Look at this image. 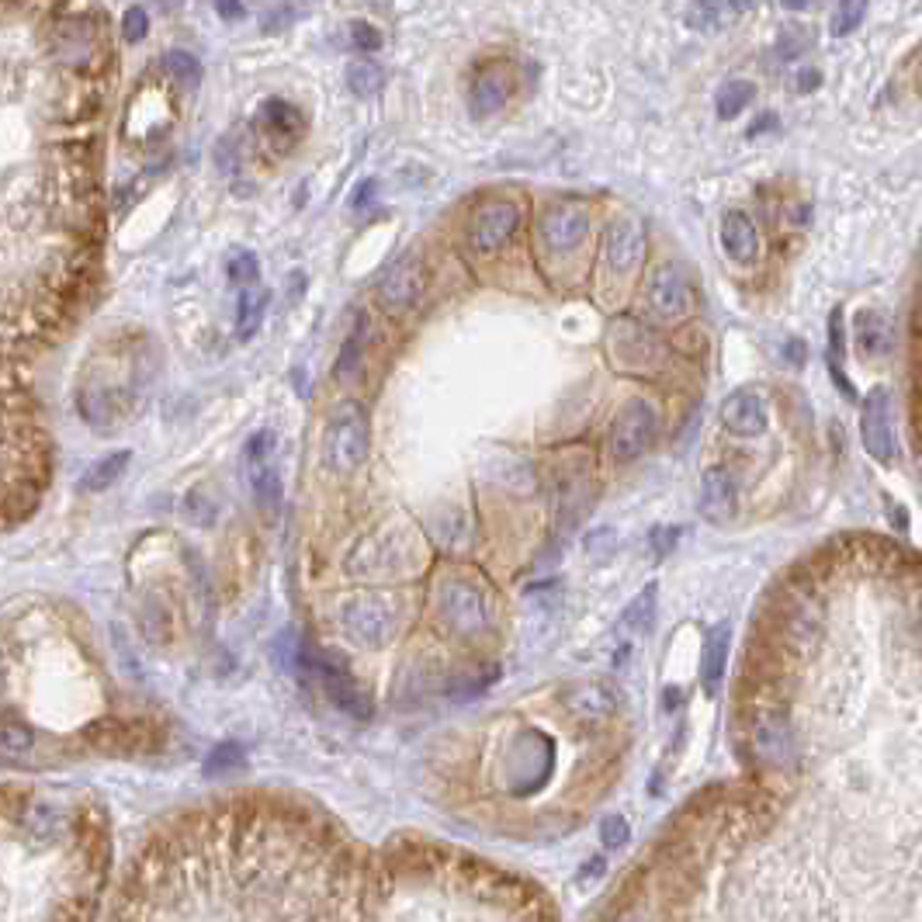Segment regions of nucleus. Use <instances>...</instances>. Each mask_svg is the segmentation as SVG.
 Listing matches in <instances>:
<instances>
[{
  "label": "nucleus",
  "instance_id": "nucleus-27",
  "mask_svg": "<svg viewBox=\"0 0 922 922\" xmlns=\"http://www.w3.org/2000/svg\"><path fill=\"white\" fill-rule=\"evenodd\" d=\"M160 66H163V73H170V77L181 80V84L195 87L198 80H202V63H198L195 52L174 49V52H167V56L160 59Z\"/></svg>",
  "mask_w": 922,
  "mask_h": 922
},
{
  "label": "nucleus",
  "instance_id": "nucleus-2",
  "mask_svg": "<svg viewBox=\"0 0 922 922\" xmlns=\"http://www.w3.org/2000/svg\"><path fill=\"white\" fill-rule=\"evenodd\" d=\"M437 614L458 638H479L489 631V607L475 583L448 576L437 586Z\"/></svg>",
  "mask_w": 922,
  "mask_h": 922
},
{
  "label": "nucleus",
  "instance_id": "nucleus-11",
  "mask_svg": "<svg viewBox=\"0 0 922 922\" xmlns=\"http://www.w3.org/2000/svg\"><path fill=\"white\" fill-rule=\"evenodd\" d=\"M517 226H520V205L510 202V198H496V202L482 205L475 212L472 247L482 250V254H493V250H500L517 233Z\"/></svg>",
  "mask_w": 922,
  "mask_h": 922
},
{
  "label": "nucleus",
  "instance_id": "nucleus-8",
  "mask_svg": "<svg viewBox=\"0 0 922 922\" xmlns=\"http://www.w3.org/2000/svg\"><path fill=\"white\" fill-rule=\"evenodd\" d=\"M721 427L732 437H763L770 427V406L760 389H735L721 403Z\"/></svg>",
  "mask_w": 922,
  "mask_h": 922
},
{
  "label": "nucleus",
  "instance_id": "nucleus-15",
  "mask_svg": "<svg viewBox=\"0 0 922 922\" xmlns=\"http://www.w3.org/2000/svg\"><path fill=\"white\" fill-rule=\"evenodd\" d=\"M853 347L864 361H884L891 354V323L884 312L860 309L853 319Z\"/></svg>",
  "mask_w": 922,
  "mask_h": 922
},
{
  "label": "nucleus",
  "instance_id": "nucleus-32",
  "mask_svg": "<svg viewBox=\"0 0 922 922\" xmlns=\"http://www.w3.org/2000/svg\"><path fill=\"white\" fill-rule=\"evenodd\" d=\"M274 448H278V437H274V430H257V434L247 441L243 461H247V465H254V461H271Z\"/></svg>",
  "mask_w": 922,
  "mask_h": 922
},
{
  "label": "nucleus",
  "instance_id": "nucleus-20",
  "mask_svg": "<svg viewBox=\"0 0 922 922\" xmlns=\"http://www.w3.org/2000/svg\"><path fill=\"white\" fill-rule=\"evenodd\" d=\"M247 479H250L254 496H257V507L260 510H278L281 475H278V468H274V461H254V465H247Z\"/></svg>",
  "mask_w": 922,
  "mask_h": 922
},
{
  "label": "nucleus",
  "instance_id": "nucleus-23",
  "mask_svg": "<svg viewBox=\"0 0 922 922\" xmlns=\"http://www.w3.org/2000/svg\"><path fill=\"white\" fill-rule=\"evenodd\" d=\"M260 125H264L271 136L295 139L302 132V111L288 101H267L264 108H260Z\"/></svg>",
  "mask_w": 922,
  "mask_h": 922
},
{
  "label": "nucleus",
  "instance_id": "nucleus-1",
  "mask_svg": "<svg viewBox=\"0 0 922 922\" xmlns=\"http://www.w3.org/2000/svg\"><path fill=\"white\" fill-rule=\"evenodd\" d=\"M368 444H371V427H368V413L361 403L347 399L340 403L330 416V427H326V455L330 465L337 472H354L364 458H368Z\"/></svg>",
  "mask_w": 922,
  "mask_h": 922
},
{
  "label": "nucleus",
  "instance_id": "nucleus-3",
  "mask_svg": "<svg viewBox=\"0 0 922 922\" xmlns=\"http://www.w3.org/2000/svg\"><path fill=\"white\" fill-rule=\"evenodd\" d=\"M860 441L864 451L881 465H898L902 451H898L895 437V416H891V389L874 385L860 403Z\"/></svg>",
  "mask_w": 922,
  "mask_h": 922
},
{
  "label": "nucleus",
  "instance_id": "nucleus-22",
  "mask_svg": "<svg viewBox=\"0 0 922 922\" xmlns=\"http://www.w3.org/2000/svg\"><path fill=\"white\" fill-rule=\"evenodd\" d=\"M267 299H271V295H267L264 288H243L240 306H236V337L240 340H250L260 330L264 312H267Z\"/></svg>",
  "mask_w": 922,
  "mask_h": 922
},
{
  "label": "nucleus",
  "instance_id": "nucleus-4",
  "mask_svg": "<svg viewBox=\"0 0 922 922\" xmlns=\"http://www.w3.org/2000/svg\"><path fill=\"white\" fill-rule=\"evenodd\" d=\"M340 624H344L347 638L358 642L361 649H382V645L396 635V611L389 607V600L361 593V597L344 604Z\"/></svg>",
  "mask_w": 922,
  "mask_h": 922
},
{
  "label": "nucleus",
  "instance_id": "nucleus-39",
  "mask_svg": "<svg viewBox=\"0 0 922 922\" xmlns=\"http://www.w3.org/2000/svg\"><path fill=\"white\" fill-rule=\"evenodd\" d=\"M285 21H295V7L278 4L274 11L264 14V32H278V28H285Z\"/></svg>",
  "mask_w": 922,
  "mask_h": 922
},
{
  "label": "nucleus",
  "instance_id": "nucleus-13",
  "mask_svg": "<svg viewBox=\"0 0 922 922\" xmlns=\"http://www.w3.org/2000/svg\"><path fill=\"white\" fill-rule=\"evenodd\" d=\"M721 247L735 264L749 267L760 260V229H756L753 215L732 208V212L721 215Z\"/></svg>",
  "mask_w": 922,
  "mask_h": 922
},
{
  "label": "nucleus",
  "instance_id": "nucleus-37",
  "mask_svg": "<svg viewBox=\"0 0 922 922\" xmlns=\"http://www.w3.org/2000/svg\"><path fill=\"white\" fill-rule=\"evenodd\" d=\"M240 760H243L240 746H233V742H226V746H219L212 756H208V773H215V770H226V767H233V763H240Z\"/></svg>",
  "mask_w": 922,
  "mask_h": 922
},
{
  "label": "nucleus",
  "instance_id": "nucleus-31",
  "mask_svg": "<svg viewBox=\"0 0 922 922\" xmlns=\"http://www.w3.org/2000/svg\"><path fill=\"white\" fill-rule=\"evenodd\" d=\"M361 351H364V330L351 333V337L344 340V347H340V358H337V378H351L354 371H358L361 364Z\"/></svg>",
  "mask_w": 922,
  "mask_h": 922
},
{
  "label": "nucleus",
  "instance_id": "nucleus-41",
  "mask_svg": "<svg viewBox=\"0 0 922 922\" xmlns=\"http://www.w3.org/2000/svg\"><path fill=\"white\" fill-rule=\"evenodd\" d=\"M819 84H822V73L819 70H801L798 73V94H812V91H819Z\"/></svg>",
  "mask_w": 922,
  "mask_h": 922
},
{
  "label": "nucleus",
  "instance_id": "nucleus-30",
  "mask_svg": "<svg viewBox=\"0 0 922 922\" xmlns=\"http://www.w3.org/2000/svg\"><path fill=\"white\" fill-rule=\"evenodd\" d=\"M32 749V728L21 725V721L7 718L4 721V756L7 760H14V756L28 753Z\"/></svg>",
  "mask_w": 922,
  "mask_h": 922
},
{
  "label": "nucleus",
  "instance_id": "nucleus-45",
  "mask_svg": "<svg viewBox=\"0 0 922 922\" xmlns=\"http://www.w3.org/2000/svg\"><path fill=\"white\" fill-rule=\"evenodd\" d=\"M770 125H777V118H773V115H763L760 122H753V125H749V136H760V132H763V129H770Z\"/></svg>",
  "mask_w": 922,
  "mask_h": 922
},
{
  "label": "nucleus",
  "instance_id": "nucleus-29",
  "mask_svg": "<svg viewBox=\"0 0 922 922\" xmlns=\"http://www.w3.org/2000/svg\"><path fill=\"white\" fill-rule=\"evenodd\" d=\"M226 274H229V281H233V285L254 288V281H257V274H260L257 254H254V250H240V254H233V257H229V264H226Z\"/></svg>",
  "mask_w": 922,
  "mask_h": 922
},
{
  "label": "nucleus",
  "instance_id": "nucleus-25",
  "mask_svg": "<svg viewBox=\"0 0 922 922\" xmlns=\"http://www.w3.org/2000/svg\"><path fill=\"white\" fill-rule=\"evenodd\" d=\"M753 98H756V87H753V80H725V84L718 87V94H715V108H718V118H739L742 111L753 104Z\"/></svg>",
  "mask_w": 922,
  "mask_h": 922
},
{
  "label": "nucleus",
  "instance_id": "nucleus-12",
  "mask_svg": "<svg viewBox=\"0 0 922 922\" xmlns=\"http://www.w3.org/2000/svg\"><path fill=\"white\" fill-rule=\"evenodd\" d=\"M645 254V229L631 215H617L611 226L604 229V260L614 274H628L638 267Z\"/></svg>",
  "mask_w": 922,
  "mask_h": 922
},
{
  "label": "nucleus",
  "instance_id": "nucleus-10",
  "mask_svg": "<svg viewBox=\"0 0 922 922\" xmlns=\"http://www.w3.org/2000/svg\"><path fill=\"white\" fill-rule=\"evenodd\" d=\"M590 233V215L579 205H552L545 215L538 219V236L545 243V250L552 254H569Z\"/></svg>",
  "mask_w": 922,
  "mask_h": 922
},
{
  "label": "nucleus",
  "instance_id": "nucleus-35",
  "mask_svg": "<svg viewBox=\"0 0 922 922\" xmlns=\"http://www.w3.org/2000/svg\"><path fill=\"white\" fill-rule=\"evenodd\" d=\"M351 42L358 52H375L382 49V32H378L371 21H354L351 25Z\"/></svg>",
  "mask_w": 922,
  "mask_h": 922
},
{
  "label": "nucleus",
  "instance_id": "nucleus-46",
  "mask_svg": "<svg viewBox=\"0 0 922 922\" xmlns=\"http://www.w3.org/2000/svg\"><path fill=\"white\" fill-rule=\"evenodd\" d=\"M919 631H922V611H919Z\"/></svg>",
  "mask_w": 922,
  "mask_h": 922
},
{
  "label": "nucleus",
  "instance_id": "nucleus-9",
  "mask_svg": "<svg viewBox=\"0 0 922 922\" xmlns=\"http://www.w3.org/2000/svg\"><path fill=\"white\" fill-rule=\"evenodd\" d=\"M704 520L728 524L739 513V479L728 465H708L701 475V500H697Z\"/></svg>",
  "mask_w": 922,
  "mask_h": 922
},
{
  "label": "nucleus",
  "instance_id": "nucleus-33",
  "mask_svg": "<svg viewBox=\"0 0 922 922\" xmlns=\"http://www.w3.org/2000/svg\"><path fill=\"white\" fill-rule=\"evenodd\" d=\"M680 538H683V531L676 524H666V527H652V534H649V548H652V555L656 559H666L669 552H676V545H680Z\"/></svg>",
  "mask_w": 922,
  "mask_h": 922
},
{
  "label": "nucleus",
  "instance_id": "nucleus-42",
  "mask_svg": "<svg viewBox=\"0 0 922 922\" xmlns=\"http://www.w3.org/2000/svg\"><path fill=\"white\" fill-rule=\"evenodd\" d=\"M215 14L226 21H240V18H247V7L233 4V0H219V4H215Z\"/></svg>",
  "mask_w": 922,
  "mask_h": 922
},
{
  "label": "nucleus",
  "instance_id": "nucleus-5",
  "mask_svg": "<svg viewBox=\"0 0 922 922\" xmlns=\"http://www.w3.org/2000/svg\"><path fill=\"white\" fill-rule=\"evenodd\" d=\"M656 427H659L656 406L649 399H628L614 420L611 455L617 461H635L638 455H645L649 444L656 441Z\"/></svg>",
  "mask_w": 922,
  "mask_h": 922
},
{
  "label": "nucleus",
  "instance_id": "nucleus-6",
  "mask_svg": "<svg viewBox=\"0 0 922 922\" xmlns=\"http://www.w3.org/2000/svg\"><path fill=\"white\" fill-rule=\"evenodd\" d=\"M645 302L659 319H683L694 309V288H690L687 271L676 264L656 267L645 285Z\"/></svg>",
  "mask_w": 922,
  "mask_h": 922
},
{
  "label": "nucleus",
  "instance_id": "nucleus-19",
  "mask_svg": "<svg viewBox=\"0 0 922 922\" xmlns=\"http://www.w3.org/2000/svg\"><path fill=\"white\" fill-rule=\"evenodd\" d=\"M725 659H728V624H715L704 638V663H701V680L704 690L715 694L721 676H725Z\"/></svg>",
  "mask_w": 922,
  "mask_h": 922
},
{
  "label": "nucleus",
  "instance_id": "nucleus-36",
  "mask_svg": "<svg viewBox=\"0 0 922 922\" xmlns=\"http://www.w3.org/2000/svg\"><path fill=\"white\" fill-rule=\"evenodd\" d=\"M184 510H188V517H191V524H198V527H208L215 520V507H212V500L208 496H202V493H191L188 496V503H184Z\"/></svg>",
  "mask_w": 922,
  "mask_h": 922
},
{
  "label": "nucleus",
  "instance_id": "nucleus-43",
  "mask_svg": "<svg viewBox=\"0 0 922 922\" xmlns=\"http://www.w3.org/2000/svg\"><path fill=\"white\" fill-rule=\"evenodd\" d=\"M912 340H922V292L916 299V312H912Z\"/></svg>",
  "mask_w": 922,
  "mask_h": 922
},
{
  "label": "nucleus",
  "instance_id": "nucleus-38",
  "mask_svg": "<svg viewBox=\"0 0 922 922\" xmlns=\"http://www.w3.org/2000/svg\"><path fill=\"white\" fill-rule=\"evenodd\" d=\"M805 49H808V39H805V35H794V32H784V35H780V42H777V56L780 59H798Z\"/></svg>",
  "mask_w": 922,
  "mask_h": 922
},
{
  "label": "nucleus",
  "instance_id": "nucleus-18",
  "mask_svg": "<svg viewBox=\"0 0 922 922\" xmlns=\"http://www.w3.org/2000/svg\"><path fill=\"white\" fill-rule=\"evenodd\" d=\"M129 461H132L129 451H111V455L98 458L84 475H80L77 489L80 493H104V489L115 486V482L122 479V472L129 468Z\"/></svg>",
  "mask_w": 922,
  "mask_h": 922
},
{
  "label": "nucleus",
  "instance_id": "nucleus-28",
  "mask_svg": "<svg viewBox=\"0 0 922 922\" xmlns=\"http://www.w3.org/2000/svg\"><path fill=\"white\" fill-rule=\"evenodd\" d=\"M867 18V4H836V11H832V21H829V32L836 35V39H846V35H853L860 25H864Z\"/></svg>",
  "mask_w": 922,
  "mask_h": 922
},
{
  "label": "nucleus",
  "instance_id": "nucleus-34",
  "mask_svg": "<svg viewBox=\"0 0 922 922\" xmlns=\"http://www.w3.org/2000/svg\"><path fill=\"white\" fill-rule=\"evenodd\" d=\"M146 32H150V14H146V7H129L122 18L125 42H143Z\"/></svg>",
  "mask_w": 922,
  "mask_h": 922
},
{
  "label": "nucleus",
  "instance_id": "nucleus-14",
  "mask_svg": "<svg viewBox=\"0 0 922 922\" xmlns=\"http://www.w3.org/2000/svg\"><path fill=\"white\" fill-rule=\"evenodd\" d=\"M562 708L572 718L583 721H604L614 715L617 708V694L607 683L600 680H586V683H572L569 690H562Z\"/></svg>",
  "mask_w": 922,
  "mask_h": 922
},
{
  "label": "nucleus",
  "instance_id": "nucleus-21",
  "mask_svg": "<svg viewBox=\"0 0 922 922\" xmlns=\"http://www.w3.org/2000/svg\"><path fill=\"white\" fill-rule=\"evenodd\" d=\"M753 7L749 4H694L687 11L690 28H701V32H718V28H728L739 14H749Z\"/></svg>",
  "mask_w": 922,
  "mask_h": 922
},
{
  "label": "nucleus",
  "instance_id": "nucleus-26",
  "mask_svg": "<svg viewBox=\"0 0 922 922\" xmlns=\"http://www.w3.org/2000/svg\"><path fill=\"white\" fill-rule=\"evenodd\" d=\"M347 87H351V94H358V98H375V94L385 87L382 66L368 63V59H358V63H351V66H347Z\"/></svg>",
  "mask_w": 922,
  "mask_h": 922
},
{
  "label": "nucleus",
  "instance_id": "nucleus-7",
  "mask_svg": "<svg viewBox=\"0 0 922 922\" xmlns=\"http://www.w3.org/2000/svg\"><path fill=\"white\" fill-rule=\"evenodd\" d=\"M423 285H427V274H423L420 257L406 254L385 271L382 281H378V302L389 312H406L420 302Z\"/></svg>",
  "mask_w": 922,
  "mask_h": 922
},
{
  "label": "nucleus",
  "instance_id": "nucleus-44",
  "mask_svg": "<svg viewBox=\"0 0 922 922\" xmlns=\"http://www.w3.org/2000/svg\"><path fill=\"white\" fill-rule=\"evenodd\" d=\"M787 354H791V358H787L791 364H801V361H805V344H798V340H791V344H787Z\"/></svg>",
  "mask_w": 922,
  "mask_h": 922
},
{
  "label": "nucleus",
  "instance_id": "nucleus-40",
  "mask_svg": "<svg viewBox=\"0 0 922 922\" xmlns=\"http://www.w3.org/2000/svg\"><path fill=\"white\" fill-rule=\"evenodd\" d=\"M375 188H378V181L375 177H368V181H361L358 188H354V195H351V208H364L375 198Z\"/></svg>",
  "mask_w": 922,
  "mask_h": 922
},
{
  "label": "nucleus",
  "instance_id": "nucleus-17",
  "mask_svg": "<svg viewBox=\"0 0 922 922\" xmlns=\"http://www.w3.org/2000/svg\"><path fill=\"white\" fill-rule=\"evenodd\" d=\"M656 600H659V586L649 583L628 607H624L621 621H617V635L621 638H642L652 631L656 624Z\"/></svg>",
  "mask_w": 922,
  "mask_h": 922
},
{
  "label": "nucleus",
  "instance_id": "nucleus-16",
  "mask_svg": "<svg viewBox=\"0 0 922 922\" xmlns=\"http://www.w3.org/2000/svg\"><path fill=\"white\" fill-rule=\"evenodd\" d=\"M510 77L503 70H482L479 77H475V84H472V111L479 118H489V115H496V111L503 108V104L510 101Z\"/></svg>",
  "mask_w": 922,
  "mask_h": 922
},
{
  "label": "nucleus",
  "instance_id": "nucleus-24",
  "mask_svg": "<svg viewBox=\"0 0 922 922\" xmlns=\"http://www.w3.org/2000/svg\"><path fill=\"white\" fill-rule=\"evenodd\" d=\"M843 361H846V326H843V309H836L829 316V368L832 378L839 382V389H843V396L853 399V385L843 371Z\"/></svg>",
  "mask_w": 922,
  "mask_h": 922
}]
</instances>
